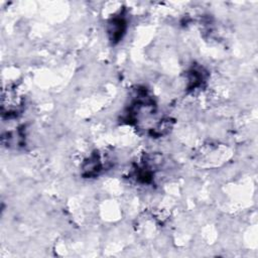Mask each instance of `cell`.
<instances>
[{
  "instance_id": "cell-1",
  "label": "cell",
  "mask_w": 258,
  "mask_h": 258,
  "mask_svg": "<svg viewBox=\"0 0 258 258\" xmlns=\"http://www.w3.org/2000/svg\"><path fill=\"white\" fill-rule=\"evenodd\" d=\"M126 29V22L122 17H116L112 19V21L109 23L108 32L110 35V39L113 42L119 41Z\"/></svg>"
}]
</instances>
